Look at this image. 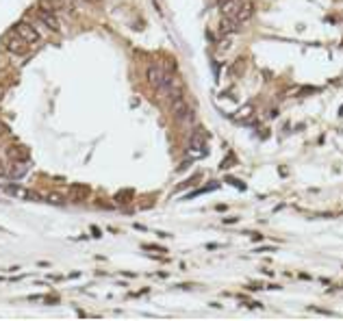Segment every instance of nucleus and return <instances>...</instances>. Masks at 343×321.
I'll list each match as a JSON object with an SVG mask.
<instances>
[{"instance_id": "nucleus-12", "label": "nucleus", "mask_w": 343, "mask_h": 321, "mask_svg": "<svg viewBox=\"0 0 343 321\" xmlns=\"http://www.w3.org/2000/svg\"><path fill=\"white\" fill-rule=\"evenodd\" d=\"M87 2H96V0H87Z\"/></svg>"}, {"instance_id": "nucleus-3", "label": "nucleus", "mask_w": 343, "mask_h": 321, "mask_svg": "<svg viewBox=\"0 0 343 321\" xmlns=\"http://www.w3.org/2000/svg\"><path fill=\"white\" fill-rule=\"evenodd\" d=\"M4 48H7L11 54H15V57H24V54H29V41H26L24 37H20L18 33L9 37L7 43H4Z\"/></svg>"}, {"instance_id": "nucleus-11", "label": "nucleus", "mask_w": 343, "mask_h": 321, "mask_svg": "<svg viewBox=\"0 0 343 321\" xmlns=\"http://www.w3.org/2000/svg\"><path fill=\"white\" fill-rule=\"evenodd\" d=\"M339 115H343V107H341V108H339Z\"/></svg>"}, {"instance_id": "nucleus-13", "label": "nucleus", "mask_w": 343, "mask_h": 321, "mask_svg": "<svg viewBox=\"0 0 343 321\" xmlns=\"http://www.w3.org/2000/svg\"><path fill=\"white\" fill-rule=\"evenodd\" d=\"M217 2H222V0H217Z\"/></svg>"}, {"instance_id": "nucleus-5", "label": "nucleus", "mask_w": 343, "mask_h": 321, "mask_svg": "<svg viewBox=\"0 0 343 321\" xmlns=\"http://www.w3.org/2000/svg\"><path fill=\"white\" fill-rule=\"evenodd\" d=\"M15 33H18L20 37H24L29 43H37L41 39L39 37V33H37L35 26H31L29 22H20V24H15Z\"/></svg>"}, {"instance_id": "nucleus-6", "label": "nucleus", "mask_w": 343, "mask_h": 321, "mask_svg": "<svg viewBox=\"0 0 343 321\" xmlns=\"http://www.w3.org/2000/svg\"><path fill=\"white\" fill-rule=\"evenodd\" d=\"M37 20H39L43 26H48L50 31H59V20H57V15H54V9H39L37 11Z\"/></svg>"}, {"instance_id": "nucleus-10", "label": "nucleus", "mask_w": 343, "mask_h": 321, "mask_svg": "<svg viewBox=\"0 0 343 321\" xmlns=\"http://www.w3.org/2000/svg\"><path fill=\"white\" fill-rule=\"evenodd\" d=\"M4 191L11 193V195H18V198H35L31 191H26V189H22V187H4Z\"/></svg>"}, {"instance_id": "nucleus-1", "label": "nucleus", "mask_w": 343, "mask_h": 321, "mask_svg": "<svg viewBox=\"0 0 343 321\" xmlns=\"http://www.w3.org/2000/svg\"><path fill=\"white\" fill-rule=\"evenodd\" d=\"M146 78H148V83L154 87L163 98H167L170 102L183 98L181 83H178V80L174 78V74L170 72V70L163 68V65H156V63L148 65V70H146Z\"/></svg>"}, {"instance_id": "nucleus-8", "label": "nucleus", "mask_w": 343, "mask_h": 321, "mask_svg": "<svg viewBox=\"0 0 343 321\" xmlns=\"http://www.w3.org/2000/svg\"><path fill=\"white\" fill-rule=\"evenodd\" d=\"M26 161H13V165H11V170H9V176L11 178H20V176H24L26 174Z\"/></svg>"}, {"instance_id": "nucleus-7", "label": "nucleus", "mask_w": 343, "mask_h": 321, "mask_svg": "<svg viewBox=\"0 0 343 321\" xmlns=\"http://www.w3.org/2000/svg\"><path fill=\"white\" fill-rule=\"evenodd\" d=\"M7 156L11 161H29V150L24 145H11L7 148Z\"/></svg>"}, {"instance_id": "nucleus-4", "label": "nucleus", "mask_w": 343, "mask_h": 321, "mask_svg": "<svg viewBox=\"0 0 343 321\" xmlns=\"http://www.w3.org/2000/svg\"><path fill=\"white\" fill-rule=\"evenodd\" d=\"M243 0H222L220 2V11L224 15V20H235L239 15V11L243 9Z\"/></svg>"}, {"instance_id": "nucleus-9", "label": "nucleus", "mask_w": 343, "mask_h": 321, "mask_svg": "<svg viewBox=\"0 0 343 321\" xmlns=\"http://www.w3.org/2000/svg\"><path fill=\"white\" fill-rule=\"evenodd\" d=\"M87 195H89V187H83V184H76V187H72V200H76V202L85 200Z\"/></svg>"}, {"instance_id": "nucleus-2", "label": "nucleus", "mask_w": 343, "mask_h": 321, "mask_svg": "<svg viewBox=\"0 0 343 321\" xmlns=\"http://www.w3.org/2000/svg\"><path fill=\"white\" fill-rule=\"evenodd\" d=\"M172 111H174V117H176L181 124H193L195 122L193 108L187 105V100H185V98H178V100L172 102Z\"/></svg>"}]
</instances>
